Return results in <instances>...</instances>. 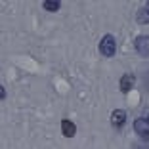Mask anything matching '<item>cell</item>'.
<instances>
[{"label": "cell", "mask_w": 149, "mask_h": 149, "mask_svg": "<svg viewBox=\"0 0 149 149\" xmlns=\"http://www.w3.org/2000/svg\"><path fill=\"white\" fill-rule=\"evenodd\" d=\"M4 97H6V90L0 86V100H4Z\"/></svg>", "instance_id": "cell-9"}, {"label": "cell", "mask_w": 149, "mask_h": 149, "mask_svg": "<svg viewBox=\"0 0 149 149\" xmlns=\"http://www.w3.org/2000/svg\"><path fill=\"white\" fill-rule=\"evenodd\" d=\"M134 130L141 138H149V120L147 118H136L134 120Z\"/></svg>", "instance_id": "cell-4"}, {"label": "cell", "mask_w": 149, "mask_h": 149, "mask_svg": "<svg viewBox=\"0 0 149 149\" xmlns=\"http://www.w3.org/2000/svg\"><path fill=\"white\" fill-rule=\"evenodd\" d=\"M61 132L65 138H73L74 134H77V126H74L71 120H67V118H63L61 120Z\"/></svg>", "instance_id": "cell-6"}, {"label": "cell", "mask_w": 149, "mask_h": 149, "mask_svg": "<svg viewBox=\"0 0 149 149\" xmlns=\"http://www.w3.org/2000/svg\"><path fill=\"white\" fill-rule=\"evenodd\" d=\"M134 48H136V52L140 54V56L147 57L149 56V36L147 35L138 36V38L134 40Z\"/></svg>", "instance_id": "cell-2"}, {"label": "cell", "mask_w": 149, "mask_h": 149, "mask_svg": "<svg viewBox=\"0 0 149 149\" xmlns=\"http://www.w3.org/2000/svg\"><path fill=\"white\" fill-rule=\"evenodd\" d=\"M136 21L140 23V25H147V23H149V6H143V8L138 10Z\"/></svg>", "instance_id": "cell-7"}, {"label": "cell", "mask_w": 149, "mask_h": 149, "mask_svg": "<svg viewBox=\"0 0 149 149\" xmlns=\"http://www.w3.org/2000/svg\"><path fill=\"white\" fill-rule=\"evenodd\" d=\"M59 6H61L59 0H46V2H44V10H46V12H57Z\"/></svg>", "instance_id": "cell-8"}, {"label": "cell", "mask_w": 149, "mask_h": 149, "mask_svg": "<svg viewBox=\"0 0 149 149\" xmlns=\"http://www.w3.org/2000/svg\"><path fill=\"white\" fill-rule=\"evenodd\" d=\"M147 120H149V117H147Z\"/></svg>", "instance_id": "cell-11"}, {"label": "cell", "mask_w": 149, "mask_h": 149, "mask_svg": "<svg viewBox=\"0 0 149 149\" xmlns=\"http://www.w3.org/2000/svg\"><path fill=\"white\" fill-rule=\"evenodd\" d=\"M100 52L103 57H113L115 52H117V42H115V36L105 35L100 40Z\"/></svg>", "instance_id": "cell-1"}, {"label": "cell", "mask_w": 149, "mask_h": 149, "mask_svg": "<svg viewBox=\"0 0 149 149\" xmlns=\"http://www.w3.org/2000/svg\"><path fill=\"white\" fill-rule=\"evenodd\" d=\"M134 84H136V77L132 73H126V74H123L120 77V82H118V86H120V92L123 94H128L134 88Z\"/></svg>", "instance_id": "cell-3"}, {"label": "cell", "mask_w": 149, "mask_h": 149, "mask_svg": "<svg viewBox=\"0 0 149 149\" xmlns=\"http://www.w3.org/2000/svg\"><path fill=\"white\" fill-rule=\"evenodd\" d=\"M124 123H126V113L123 109H115L111 113V124L115 128H120V126H124Z\"/></svg>", "instance_id": "cell-5"}, {"label": "cell", "mask_w": 149, "mask_h": 149, "mask_svg": "<svg viewBox=\"0 0 149 149\" xmlns=\"http://www.w3.org/2000/svg\"><path fill=\"white\" fill-rule=\"evenodd\" d=\"M145 84H147V90H149V71L145 73Z\"/></svg>", "instance_id": "cell-10"}]
</instances>
